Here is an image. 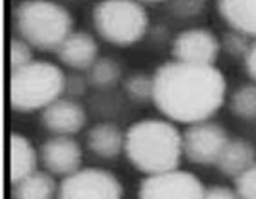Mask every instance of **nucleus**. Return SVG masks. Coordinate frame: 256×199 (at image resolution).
<instances>
[{
    "mask_svg": "<svg viewBox=\"0 0 256 199\" xmlns=\"http://www.w3.org/2000/svg\"><path fill=\"white\" fill-rule=\"evenodd\" d=\"M226 78L215 64L166 61L154 74V104L169 120L194 124L222 106Z\"/></svg>",
    "mask_w": 256,
    "mask_h": 199,
    "instance_id": "1",
    "label": "nucleus"
},
{
    "mask_svg": "<svg viewBox=\"0 0 256 199\" xmlns=\"http://www.w3.org/2000/svg\"><path fill=\"white\" fill-rule=\"evenodd\" d=\"M128 160L143 173L158 175L178 169L182 155V134L164 120L134 123L124 140Z\"/></svg>",
    "mask_w": 256,
    "mask_h": 199,
    "instance_id": "2",
    "label": "nucleus"
},
{
    "mask_svg": "<svg viewBox=\"0 0 256 199\" xmlns=\"http://www.w3.org/2000/svg\"><path fill=\"white\" fill-rule=\"evenodd\" d=\"M18 37L40 51H56L74 29L69 9L54 0H22L14 8Z\"/></svg>",
    "mask_w": 256,
    "mask_h": 199,
    "instance_id": "3",
    "label": "nucleus"
},
{
    "mask_svg": "<svg viewBox=\"0 0 256 199\" xmlns=\"http://www.w3.org/2000/svg\"><path fill=\"white\" fill-rule=\"evenodd\" d=\"M66 75L51 61L34 60L25 68L11 72L10 101L17 112L42 110L64 94Z\"/></svg>",
    "mask_w": 256,
    "mask_h": 199,
    "instance_id": "4",
    "label": "nucleus"
},
{
    "mask_svg": "<svg viewBox=\"0 0 256 199\" xmlns=\"http://www.w3.org/2000/svg\"><path fill=\"white\" fill-rule=\"evenodd\" d=\"M92 23L103 40L130 46L144 37L149 15L138 0H100L92 9Z\"/></svg>",
    "mask_w": 256,
    "mask_h": 199,
    "instance_id": "5",
    "label": "nucleus"
},
{
    "mask_svg": "<svg viewBox=\"0 0 256 199\" xmlns=\"http://www.w3.org/2000/svg\"><path fill=\"white\" fill-rule=\"evenodd\" d=\"M123 189L115 176L102 169H80L63 178L57 199H122Z\"/></svg>",
    "mask_w": 256,
    "mask_h": 199,
    "instance_id": "6",
    "label": "nucleus"
},
{
    "mask_svg": "<svg viewBox=\"0 0 256 199\" xmlns=\"http://www.w3.org/2000/svg\"><path fill=\"white\" fill-rule=\"evenodd\" d=\"M222 126L212 121H200L186 127L182 132V153L194 164H216L220 153L228 141Z\"/></svg>",
    "mask_w": 256,
    "mask_h": 199,
    "instance_id": "7",
    "label": "nucleus"
},
{
    "mask_svg": "<svg viewBox=\"0 0 256 199\" xmlns=\"http://www.w3.org/2000/svg\"><path fill=\"white\" fill-rule=\"evenodd\" d=\"M206 189L195 175L184 170L149 175L140 186V199H204Z\"/></svg>",
    "mask_w": 256,
    "mask_h": 199,
    "instance_id": "8",
    "label": "nucleus"
},
{
    "mask_svg": "<svg viewBox=\"0 0 256 199\" xmlns=\"http://www.w3.org/2000/svg\"><path fill=\"white\" fill-rule=\"evenodd\" d=\"M221 51L220 38L206 28H189L172 41L174 60L190 64H214Z\"/></svg>",
    "mask_w": 256,
    "mask_h": 199,
    "instance_id": "9",
    "label": "nucleus"
},
{
    "mask_svg": "<svg viewBox=\"0 0 256 199\" xmlns=\"http://www.w3.org/2000/svg\"><path fill=\"white\" fill-rule=\"evenodd\" d=\"M38 158L51 175L66 178L80 170L83 153L80 144L74 138L54 135L40 146Z\"/></svg>",
    "mask_w": 256,
    "mask_h": 199,
    "instance_id": "10",
    "label": "nucleus"
},
{
    "mask_svg": "<svg viewBox=\"0 0 256 199\" xmlns=\"http://www.w3.org/2000/svg\"><path fill=\"white\" fill-rule=\"evenodd\" d=\"M40 121L54 135L71 137L86 124V112L80 103L66 97L42 109Z\"/></svg>",
    "mask_w": 256,
    "mask_h": 199,
    "instance_id": "11",
    "label": "nucleus"
},
{
    "mask_svg": "<svg viewBox=\"0 0 256 199\" xmlns=\"http://www.w3.org/2000/svg\"><path fill=\"white\" fill-rule=\"evenodd\" d=\"M57 58L77 71H88L98 58V45L86 31H72L54 51Z\"/></svg>",
    "mask_w": 256,
    "mask_h": 199,
    "instance_id": "12",
    "label": "nucleus"
},
{
    "mask_svg": "<svg viewBox=\"0 0 256 199\" xmlns=\"http://www.w3.org/2000/svg\"><path fill=\"white\" fill-rule=\"evenodd\" d=\"M256 164L254 147L241 138H230L220 153L216 167L224 176L238 178L241 173Z\"/></svg>",
    "mask_w": 256,
    "mask_h": 199,
    "instance_id": "13",
    "label": "nucleus"
},
{
    "mask_svg": "<svg viewBox=\"0 0 256 199\" xmlns=\"http://www.w3.org/2000/svg\"><path fill=\"white\" fill-rule=\"evenodd\" d=\"M216 9L232 29L256 38V0H216Z\"/></svg>",
    "mask_w": 256,
    "mask_h": 199,
    "instance_id": "14",
    "label": "nucleus"
},
{
    "mask_svg": "<svg viewBox=\"0 0 256 199\" xmlns=\"http://www.w3.org/2000/svg\"><path fill=\"white\" fill-rule=\"evenodd\" d=\"M126 134L114 123H98L86 134V144L90 152L102 158H115L124 150Z\"/></svg>",
    "mask_w": 256,
    "mask_h": 199,
    "instance_id": "15",
    "label": "nucleus"
},
{
    "mask_svg": "<svg viewBox=\"0 0 256 199\" xmlns=\"http://www.w3.org/2000/svg\"><path fill=\"white\" fill-rule=\"evenodd\" d=\"M57 184L51 173L32 172L23 180L12 184V199H54Z\"/></svg>",
    "mask_w": 256,
    "mask_h": 199,
    "instance_id": "16",
    "label": "nucleus"
},
{
    "mask_svg": "<svg viewBox=\"0 0 256 199\" xmlns=\"http://www.w3.org/2000/svg\"><path fill=\"white\" fill-rule=\"evenodd\" d=\"M11 183H17L36 172L40 160L34 146L20 134L11 135Z\"/></svg>",
    "mask_w": 256,
    "mask_h": 199,
    "instance_id": "17",
    "label": "nucleus"
},
{
    "mask_svg": "<svg viewBox=\"0 0 256 199\" xmlns=\"http://www.w3.org/2000/svg\"><path fill=\"white\" fill-rule=\"evenodd\" d=\"M122 77V66L117 60L110 57H98L90 68L86 71V78L89 86L97 89L112 87Z\"/></svg>",
    "mask_w": 256,
    "mask_h": 199,
    "instance_id": "18",
    "label": "nucleus"
},
{
    "mask_svg": "<svg viewBox=\"0 0 256 199\" xmlns=\"http://www.w3.org/2000/svg\"><path fill=\"white\" fill-rule=\"evenodd\" d=\"M230 110L240 118H256V83L238 87L230 97Z\"/></svg>",
    "mask_w": 256,
    "mask_h": 199,
    "instance_id": "19",
    "label": "nucleus"
},
{
    "mask_svg": "<svg viewBox=\"0 0 256 199\" xmlns=\"http://www.w3.org/2000/svg\"><path fill=\"white\" fill-rule=\"evenodd\" d=\"M124 92L134 103L154 101V75L136 72L124 80Z\"/></svg>",
    "mask_w": 256,
    "mask_h": 199,
    "instance_id": "20",
    "label": "nucleus"
},
{
    "mask_svg": "<svg viewBox=\"0 0 256 199\" xmlns=\"http://www.w3.org/2000/svg\"><path fill=\"white\" fill-rule=\"evenodd\" d=\"M253 40L254 38H252L250 35L240 32L236 29H232V28L226 31L222 37L220 38L221 49H224L232 57H242V58H246L247 52L250 51Z\"/></svg>",
    "mask_w": 256,
    "mask_h": 199,
    "instance_id": "21",
    "label": "nucleus"
},
{
    "mask_svg": "<svg viewBox=\"0 0 256 199\" xmlns=\"http://www.w3.org/2000/svg\"><path fill=\"white\" fill-rule=\"evenodd\" d=\"M11 72L25 68L30 63L34 61L32 46L22 37L11 38Z\"/></svg>",
    "mask_w": 256,
    "mask_h": 199,
    "instance_id": "22",
    "label": "nucleus"
},
{
    "mask_svg": "<svg viewBox=\"0 0 256 199\" xmlns=\"http://www.w3.org/2000/svg\"><path fill=\"white\" fill-rule=\"evenodd\" d=\"M235 192L240 199H256V164L235 178Z\"/></svg>",
    "mask_w": 256,
    "mask_h": 199,
    "instance_id": "23",
    "label": "nucleus"
},
{
    "mask_svg": "<svg viewBox=\"0 0 256 199\" xmlns=\"http://www.w3.org/2000/svg\"><path fill=\"white\" fill-rule=\"evenodd\" d=\"M169 9L176 17H194L200 14L207 0H168Z\"/></svg>",
    "mask_w": 256,
    "mask_h": 199,
    "instance_id": "24",
    "label": "nucleus"
},
{
    "mask_svg": "<svg viewBox=\"0 0 256 199\" xmlns=\"http://www.w3.org/2000/svg\"><path fill=\"white\" fill-rule=\"evenodd\" d=\"M88 78L86 75H80V74H69L66 75V81H64V94H68V98H77L84 95L86 89H88Z\"/></svg>",
    "mask_w": 256,
    "mask_h": 199,
    "instance_id": "25",
    "label": "nucleus"
},
{
    "mask_svg": "<svg viewBox=\"0 0 256 199\" xmlns=\"http://www.w3.org/2000/svg\"><path fill=\"white\" fill-rule=\"evenodd\" d=\"M204 199H240V196H238L236 192H234L228 187L212 186V187L206 189Z\"/></svg>",
    "mask_w": 256,
    "mask_h": 199,
    "instance_id": "26",
    "label": "nucleus"
},
{
    "mask_svg": "<svg viewBox=\"0 0 256 199\" xmlns=\"http://www.w3.org/2000/svg\"><path fill=\"white\" fill-rule=\"evenodd\" d=\"M244 64H246V71H247L248 77L256 81V38L253 40L252 48L244 58Z\"/></svg>",
    "mask_w": 256,
    "mask_h": 199,
    "instance_id": "27",
    "label": "nucleus"
},
{
    "mask_svg": "<svg viewBox=\"0 0 256 199\" xmlns=\"http://www.w3.org/2000/svg\"><path fill=\"white\" fill-rule=\"evenodd\" d=\"M140 3H160V2H168V0H138Z\"/></svg>",
    "mask_w": 256,
    "mask_h": 199,
    "instance_id": "28",
    "label": "nucleus"
},
{
    "mask_svg": "<svg viewBox=\"0 0 256 199\" xmlns=\"http://www.w3.org/2000/svg\"><path fill=\"white\" fill-rule=\"evenodd\" d=\"M54 2H58V3H64V2H68V3H76V2H78V0H54Z\"/></svg>",
    "mask_w": 256,
    "mask_h": 199,
    "instance_id": "29",
    "label": "nucleus"
}]
</instances>
